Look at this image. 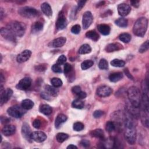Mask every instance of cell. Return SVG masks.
<instances>
[{
	"label": "cell",
	"instance_id": "1",
	"mask_svg": "<svg viewBox=\"0 0 149 149\" xmlns=\"http://www.w3.org/2000/svg\"><path fill=\"white\" fill-rule=\"evenodd\" d=\"M124 123L125 127V133H124L125 137L129 144L133 145L136 142V132L133 118L131 114L125 115Z\"/></svg>",
	"mask_w": 149,
	"mask_h": 149
},
{
	"label": "cell",
	"instance_id": "2",
	"mask_svg": "<svg viewBox=\"0 0 149 149\" xmlns=\"http://www.w3.org/2000/svg\"><path fill=\"white\" fill-rule=\"evenodd\" d=\"M128 96L132 107L136 108L140 107L142 95L139 89L137 87H130L128 90Z\"/></svg>",
	"mask_w": 149,
	"mask_h": 149
},
{
	"label": "cell",
	"instance_id": "3",
	"mask_svg": "<svg viewBox=\"0 0 149 149\" xmlns=\"http://www.w3.org/2000/svg\"><path fill=\"white\" fill-rule=\"evenodd\" d=\"M148 20L144 17L139 18L134 24L133 32L134 34L139 37H143L147 30Z\"/></svg>",
	"mask_w": 149,
	"mask_h": 149
},
{
	"label": "cell",
	"instance_id": "4",
	"mask_svg": "<svg viewBox=\"0 0 149 149\" xmlns=\"http://www.w3.org/2000/svg\"><path fill=\"white\" fill-rule=\"evenodd\" d=\"M16 36L22 37L26 32V25L23 23L18 21H13L9 23L8 28Z\"/></svg>",
	"mask_w": 149,
	"mask_h": 149
},
{
	"label": "cell",
	"instance_id": "5",
	"mask_svg": "<svg viewBox=\"0 0 149 149\" xmlns=\"http://www.w3.org/2000/svg\"><path fill=\"white\" fill-rule=\"evenodd\" d=\"M19 14L26 18H33L39 15V12L35 8L30 7H23L18 10Z\"/></svg>",
	"mask_w": 149,
	"mask_h": 149
},
{
	"label": "cell",
	"instance_id": "6",
	"mask_svg": "<svg viewBox=\"0 0 149 149\" xmlns=\"http://www.w3.org/2000/svg\"><path fill=\"white\" fill-rule=\"evenodd\" d=\"M24 110H25L23 109L22 106L15 105L9 108L7 110V112L11 116L15 118H20L25 113Z\"/></svg>",
	"mask_w": 149,
	"mask_h": 149
},
{
	"label": "cell",
	"instance_id": "7",
	"mask_svg": "<svg viewBox=\"0 0 149 149\" xmlns=\"http://www.w3.org/2000/svg\"><path fill=\"white\" fill-rule=\"evenodd\" d=\"M12 93L13 91L11 89H7V90H5L3 86H1V89H0V103H1V106L6 103L9 100L12 95Z\"/></svg>",
	"mask_w": 149,
	"mask_h": 149
},
{
	"label": "cell",
	"instance_id": "8",
	"mask_svg": "<svg viewBox=\"0 0 149 149\" xmlns=\"http://www.w3.org/2000/svg\"><path fill=\"white\" fill-rule=\"evenodd\" d=\"M112 91L113 90L110 87L108 86L103 85L97 88L96 93L99 97H106L110 96L112 93Z\"/></svg>",
	"mask_w": 149,
	"mask_h": 149
},
{
	"label": "cell",
	"instance_id": "9",
	"mask_svg": "<svg viewBox=\"0 0 149 149\" xmlns=\"http://www.w3.org/2000/svg\"><path fill=\"white\" fill-rule=\"evenodd\" d=\"M32 85V79L29 77H25L22 79L16 86V88L21 90H26L28 89Z\"/></svg>",
	"mask_w": 149,
	"mask_h": 149
},
{
	"label": "cell",
	"instance_id": "10",
	"mask_svg": "<svg viewBox=\"0 0 149 149\" xmlns=\"http://www.w3.org/2000/svg\"><path fill=\"white\" fill-rule=\"evenodd\" d=\"M93 20V16L90 11H87L84 13L82 19V24L85 29L89 28Z\"/></svg>",
	"mask_w": 149,
	"mask_h": 149
},
{
	"label": "cell",
	"instance_id": "11",
	"mask_svg": "<svg viewBox=\"0 0 149 149\" xmlns=\"http://www.w3.org/2000/svg\"><path fill=\"white\" fill-rule=\"evenodd\" d=\"M67 20L62 12H61L56 22V28L58 30H63L67 26Z\"/></svg>",
	"mask_w": 149,
	"mask_h": 149
},
{
	"label": "cell",
	"instance_id": "12",
	"mask_svg": "<svg viewBox=\"0 0 149 149\" xmlns=\"http://www.w3.org/2000/svg\"><path fill=\"white\" fill-rule=\"evenodd\" d=\"M1 35L6 40L12 41H16V36L8 29L3 28L1 29Z\"/></svg>",
	"mask_w": 149,
	"mask_h": 149
},
{
	"label": "cell",
	"instance_id": "13",
	"mask_svg": "<svg viewBox=\"0 0 149 149\" xmlns=\"http://www.w3.org/2000/svg\"><path fill=\"white\" fill-rule=\"evenodd\" d=\"M30 138L35 142L41 143L44 142L47 139L46 134L41 131H36L31 133Z\"/></svg>",
	"mask_w": 149,
	"mask_h": 149
},
{
	"label": "cell",
	"instance_id": "14",
	"mask_svg": "<svg viewBox=\"0 0 149 149\" xmlns=\"http://www.w3.org/2000/svg\"><path fill=\"white\" fill-rule=\"evenodd\" d=\"M140 118L143 125L148 128L149 125L148 122V108L142 107V111L140 112Z\"/></svg>",
	"mask_w": 149,
	"mask_h": 149
},
{
	"label": "cell",
	"instance_id": "15",
	"mask_svg": "<svg viewBox=\"0 0 149 149\" xmlns=\"http://www.w3.org/2000/svg\"><path fill=\"white\" fill-rule=\"evenodd\" d=\"M32 52L28 49L24 50L21 53H20L16 58V60L19 63H23L27 61L31 57Z\"/></svg>",
	"mask_w": 149,
	"mask_h": 149
},
{
	"label": "cell",
	"instance_id": "16",
	"mask_svg": "<svg viewBox=\"0 0 149 149\" xmlns=\"http://www.w3.org/2000/svg\"><path fill=\"white\" fill-rule=\"evenodd\" d=\"M131 7L127 4H121L118 6V14L122 16H127L131 12Z\"/></svg>",
	"mask_w": 149,
	"mask_h": 149
},
{
	"label": "cell",
	"instance_id": "17",
	"mask_svg": "<svg viewBox=\"0 0 149 149\" xmlns=\"http://www.w3.org/2000/svg\"><path fill=\"white\" fill-rule=\"evenodd\" d=\"M66 41V38L64 37H58L53 40L49 44V46L51 47H54V48L61 47L65 44Z\"/></svg>",
	"mask_w": 149,
	"mask_h": 149
},
{
	"label": "cell",
	"instance_id": "18",
	"mask_svg": "<svg viewBox=\"0 0 149 149\" xmlns=\"http://www.w3.org/2000/svg\"><path fill=\"white\" fill-rule=\"evenodd\" d=\"M22 133L23 135V136H24V138H26L28 140H29L31 139L30 135H31V129L29 125L26 123H23V125L22 128Z\"/></svg>",
	"mask_w": 149,
	"mask_h": 149
},
{
	"label": "cell",
	"instance_id": "19",
	"mask_svg": "<svg viewBox=\"0 0 149 149\" xmlns=\"http://www.w3.org/2000/svg\"><path fill=\"white\" fill-rule=\"evenodd\" d=\"M16 132V127L14 125H9L5 126L2 129V133L6 136H9L14 135Z\"/></svg>",
	"mask_w": 149,
	"mask_h": 149
},
{
	"label": "cell",
	"instance_id": "20",
	"mask_svg": "<svg viewBox=\"0 0 149 149\" xmlns=\"http://www.w3.org/2000/svg\"><path fill=\"white\" fill-rule=\"evenodd\" d=\"M121 48H122V45L118 43H111L106 46L105 50L108 53H111L115 51H118Z\"/></svg>",
	"mask_w": 149,
	"mask_h": 149
},
{
	"label": "cell",
	"instance_id": "21",
	"mask_svg": "<svg viewBox=\"0 0 149 149\" xmlns=\"http://www.w3.org/2000/svg\"><path fill=\"white\" fill-rule=\"evenodd\" d=\"M41 9L42 12L48 16H51L53 14V11L51 6L47 3H44L41 5Z\"/></svg>",
	"mask_w": 149,
	"mask_h": 149
},
{
	"label": "cell",
	"instance_id": "22",
	"mask_svg": "<svg viewBox=\"0 0 149 149\" xmlns=\"http://www.w3.org/2000/svg\"><path fill=\"white\" fill-rule=\"evenodd\" d=\"M97 28L98 31L100 32L103 35H104V36L108 35L111 31L110 27L108 25H107V24H99Z\"/></svg>",
	"mask_w": 149,
	"mask_h": 149
},
{
	"label": "cell",
	"instance_id": "23",
	"mask_svg": "<svg viewBox=\"0 0 149 149\" xmlns=\"http://www.w3.org/2000/svg\"><path fill=\"white\" fill-rule=\"evenodd\" d=\"M67 120V116L64 114H59L56 119L55 122V126L56 128H59L62 124L65 122Z\"/></svg>",
	"mask_w": 149,
	"mask_h": 149
},
{
	"label": "cell",
	"instance_id": "24",
	"mask_svg": "<svg viewBox=\"0 0 149 149\" xmlns=\"http://www.w3.org/2000/svg\"><path fill=\"white\" fill-rule=\"evenodd\" d=\"M45 91L47 92L50 96L56 97L58 93V90L54 86L46 85L45 86Z\"/></svg>",
	"mask_w": 149,
	"mask_h": 149
},
{
	"label": "cell",
	"instance_id": "25",
	"mask_svg": "<svg viewBox=\"0 0 149 149\" xmlns=\"http://www.w3.org/2000/svg\"><path fill=\"white\" fill-rule=\"evenodd\" d=\"M90 135L92 137L98 138L102 140H103L104 139V131L101 129H96L95 130L91 131Z\"/></svg>",
	"mask_w": 149,
	"mask_h": 149
},
{
	"label": "cell",
	"instance_id": "26",
	"mask_svg": "<svg viewBox=\"0 0 149 149\" xmlns=\"http://www.w3.org/2000/svg\"><path fill=\"white\" fill-rule=\"evenodd\" d=\"M123 74L121 72H115L111 73L110 77L109 79L112 82H117L123 78Z\"/></svg>",
	"mask_w": 149,
	"mask_h": 149
},
{
	"label": "cell",
	"instance_id": "27",
	"mask_svg": "<svg viewBox=\"0 0 149 149\" xmlns=\"http://www.w3.org/2000/svg\"><path fill=\"white\" fill-rule=\"evenodd\" d=\"M21 106L25 110L32 109L34 106V103L29 99H25L22 101Z\"/></svg>",
	"mask_w": 149,
	"mask_h": 149
},
{
	"label": "cell",
	"instance_id": "28",
	"mask_svg": "<svg viewBox=\"0 0 149 149\" xmlns=\"http://www.w3.org/2000/svg\"><path fill=\"white\" fill-rule=\"evenodd\" d=\"M40 112H41L42 114L45 115H49L52 113L53 110H52V108L49 105L43 104L40 106Z\"/></svg>",
	"mask_w": 149,
	"mask_h": 149
},
{
	"label": "cell",
	"instance_id": "29",
	"mask_svg": "<svg viewBox=\"0 0 149 149\" xmlns=\"http://www.w3.org/2000/svg\"><path fill=\"white\" fill-rule=\"evenodd\" d=\"M91 51V47L87 44H85L79 48L78 53L80 54H86L90 53Z\"/></svg>",
	"mask_w": 149,
	"mask_h": 149
},
{
	"label": "cell",
	"instance_id": "30",
	"mask_svg": "<svg viewBox=\"0 0 149 149\" xmlns=\"http://www.w3.org/2000/svg\"><path fill=\"white\" fill-rule=\"evenodd\" d=\"M43 24L39 21L36 22L32 26V32L33 33H38L43 30Z\"/></svg>",
	"mask_w": 149,
	"mask_h": 149
},
{
	"label": "cell",
	"instance_id": "31",
	"mask_svg": "<svg viewBox=\"0 0 149 149\" xmlns=\"http://www.w3.org/2000/svg\"><path fill=\"white\" fill-rule=\"evenodd\" d=\"M115 23L118 26L121 28H126L127 27L128 24V20L123 18H121L118 19L117 20H115Z\"/></svg>",
	"mask_w": 149,
	"mask_h": 149
},
{
	"label": "cell",
	"instance_id": "32",
	"mask_svg": "<svg viewBox=\"0 0 149 149\" xmlns=\"http://www.w3.org/2000/svg\"><path fill=\"white\" fill-rule=\"evenodd\" d=\"M86 36L95 41H97L99 39V35L95 30H90L86 34Z\"/></svg>",
	"mask_w": 149,
	"mask_h": 149
},
{
	"label": "cell",
	"instance_id": "33",
	"mask_svg": "<svg viewBox=\"0 0 149 149\" xmlns=\"http://www.w3.org/2000/svg\"><path fill=\"white\" fill-rule=\"evenodd\" d=\"M72 106L73 108H77V109H82L84 107V103L79 99H77V100H74L72 103Z\"/></svg>",
	"mask_w": 149,
	"mask_h": 149
},
{
	"label": "cell",
	"instance_id": "34",
	"mask_svg": "<svg viewBox=\"0 0 149 149\" xmlns=\"http://www.w3.org/2000/svg\"><path fill=\"white\" fill-rule=\"evenodd\" d=\"M111 65L114 67L121 68V67H123L124 66H125V62L123 60H118V59H114L111 62Z\"/></svg>",
	"mask_w": 149,
	"mask_h": 149
},
{
	"label": "cell",
	"instance_id": "35",
	"mask_svg": "<svg viewBox=\"0 0 149 149\" xmlns=\"http://www.w3.org/2000/svg\"><path fill=\"white\" fill-rule=\"evenodd\" d=\"M119 40L125 43H129L131 40V36L129 33H122L119 36Z\"/></svg>",
	"mask_w": 149,
	"mask_h": 149
},
{
	"label": "cell",
	"instance_id": "36",
	"mask_svg": "<svg viewBox=\"0 0 149 149\" xmlns=\"http://www.w3.org/2000/svg\"><path fill=\"white\" fill-rule=\"evenodd\" d=\"M69 138V135L64 133H58L56 136V139L58 142L62 143Z\"/></svg>",
	"mask_w": 149,
	"mask_h": 149
},
{
	"label": "cell",
	"instance_id": "37",
	"mask_svg": "<svg viewBox=\"0 0 149 149\" xmlns=\"http://www.w3.org/2000/svg\"><path fill=\"white\" fill-rule=\"evenodd\" d=\"M93 61L91 60H86L81 64V68L83 70H86L93 65Z\"/></svg>",
	"mask_w": 149,
	"mask_h": 149
},
{
	"label": "cell",
	"instance_id": "38",
	"mask_svg": "<svg viewBox=\"0 0 149 149\" xmlns=\"http://www.w3.org/2000/svg\"><path fill=\"white\" fill-rule=\"evenodd\" d=\"M106 129L107 132H113L115 129V123L112 121H108L106 123Z\"/></svg>",
	"mask_w": 149,
	"mask_h": 149
},
{
	"label": "cell",
	"instance_id": "39",
	"mask_svg": "<svg viewBox=\"0 0 149 149\" xmlns=\"http://www.w3.org/2000/svg\"><path fill=\"white\" fill-rule=\"evenodd\" d=\"M98 67L100 69L106 70L108 68V62L105 59H102L98 63Z\"/></svg>",
	"mask_w": 149,
	"mask_h": 149
},
{
	"label": "cell",
	"instance_id": "40",
	"mask_svg": "<svg viewBox=\"0 0 149 149\" xmlns=\"http://www.w3.org/2000/svg\"><path fill=\"white\" fill-rule=\"evenodd\" d=\"M51 83L55 87H60L62 85V81L60 78H54L51 79Z\"/></svg>",
	"mask_w": 149,
	"mask_h": 149
},
{
	"label": "cell",
	"instance_id": "41",
	"mask_svg": "<svg viewBox=\"0 0 149 149\" xmlns=\"http://www.w3.org/2000/svg\"><path fill=\"white\" fill-rule=\"evenodd\" d=\"M148 48H149V43H148V40H147L144 43H143L142 45L140 47L139 49V51L140 53H143L148 50Z\"/></svg>",
	"mask_w": 149,
	"mask_h": 149
},
{
	"label": "cell",
	"instance_id": "42",
	"mask_svg": "<svg viewBox=\"0 0 149 149\" xmlns=\"http://www.w3.org/2000/svg\"><path fill=\"white\" fill-rule=\"evenodd\" d=\"M73 128L74 129V131H77V132H79L82 131L84 129V125L82 123V122H76L73 124Z\"/></svg>",
	"mask_w": 149,
	"mask_h": 149
},
{
	"label": "cell",
	"instance_id": "43",
	"mask_svg": "<svg viewBox=\"0 0 149 149\" xmlns=\"http://www.w3.org/2000/svg\"><path fill=\"white\" fill-rule=\"evenodd\" d=\"M81 32V26L79 24H75L71 28V32L73 34L78 35Z\"/></svg>",
	"mask_w": 149,
	"mask_h": 149
},
{
	"label": "cell",
	"instance_id": "44",
	"mask_svg": "<svg viewBox=\"0 0 149 149\" xmlns=\"http://www.w3.org/2000/svg\"><path fill=\"white\" fill-rule=\"evenodd\" d=\"M66 61V57L65 56L62 55V56H60L59 58H58L57 64H58L59 65H61L64 64Z\"/></svg>",
	"mask_w": 149,
	"mask_h": 149
},
{
	"label": "cell",
	"instance_id": "45",
	"mask_svg": "<svg viewBox=\"0 0 149 149\" xmlns=\"http://www.w3.org/2000/svg\"><path fill=\"white\" fill-rule=\"evenodd\" d=\"M51 69L54 72L56 73H61L62 72V69L61 66L58 64H54L51 67Z\"/></svg>",
	"mask_w": 149,
	"mask_h": 149
},
{
	"label": "cell",
	"instance_id": "46",
	"mask_svg": "<svg viewBox=\"0 0 149 149\" xmlns=\"http://www.w3.org/2000/svg\"><path fill=\"white\" fill-rule=\"evenodd\" d=\"M72 70V65L68 63H66L65 64L64 66V72L65 74H68L69 72H70Z\"/></svg>",
	"mask_w": 149,
	"mask_h": 149
},
{
	"label": "cell",
	"instance_id": "47",
	"mask_svg": "<svg viewBox=\"0 0 149 149\" xmlns=\"http://www.w3.org/2000/svg\"><path fill=\"white\" fill-rule=\"evenodd\" d=\"M104 114V112L101 110H96L93 113V116L95 118H99L102 117Z\"/></svg>",
	"mask_w": 149,
	"mask_h": 149
},
{
	"label": "cell",
	"instance_id": "48",
	"mask_svg": "<svg viewBox=\"0 0 149 149\" xmlns=\"http://www.w3.org/2000/svg\"><path fill=\"white\" fill-rule=\"evenodd\" d=\"M33 126L36 129H39L41 127V121L39 119H36L33 122Z\"/></svg>",
	"mask_w": 149,
	"mask_h": 149
},
{
	"label": "cell",
	"instance_id": "49",
	"mask_svg": "<svg viewBox=\"0 0 149 149\" xmlns=\"http://www.w3.org/2000/svg\"><path fill=\"white\" fill-rule=\"evenodd\" d=\"M72 91L73 94L77 95L78 93H79L81 91H82V90H81V87H79V86H75L72 87Z\"/></svg>",
	"mask_w": 149,
	"mask_h": 149
},
{
	"label": "cell",
	"instance_id": "50",
	"mask_svg": "<svg viewBox=\"0 0 149 149\" xmlns=\"http://www.w3.org/2000/svg\"><path fill=\"white\" fill-rule=\"evenodd\" d=\"M78 99H79V100H82V99H83V98H85L87 96V94L84 91H81L79 93H78L77 95H76Z\"/></svg>",
	"mask_w": 149,
	"mask_h": 149
},
{
	"label": "cell",
	"instance_id": "51",
	"mask_svg": "<svg viewBox=\"0 0 149 149\" xmlns=\"http://www.w3.org/2000/svg\"><path fill=\"white\" fill-rule=\"evenodd\" d=\"M86 1H79L78 2L77 11H81L83 8V7L85 6V4H86Z\"/></svg>",
	"mask_w": 149,
	"mask_h": 149
},
{
	"label": "cell",
	"instance_id": "52",
	"mask_svg": "<svg viewBox=\"0 0 149 149\" xmlns=\"http://www.w3.org/2000/svg\"><path fill=\"white\" fill-rule=\"evenodd\" d=\"M41 97H42L43 98L45 99V100H49V99H50V95H49L47 92H45V91L41 93Z\"/></svg>",
	"mask_w": 149,
	"mask_h": 149
},
{
	"label": "cell",
	"instance_id": "53",
	"mask_svg": "<svg viewBox=\"0 0 149 149\" xmlns=\"http://www.w3.org/2000/svg\"><path fill=\"white\" fill-rule=\"evenodd\" d=\"M81 144L85 147H87L88 146H89L90 145V142L87 140H82L81 142Z\"/></svg>",
	"mask_w": 149,
	"mask_h": 149
},
{
	"label": "cell",
	"instance_id": "54",
	"mask_svg": "<svg viewBox=\"0 0 149 149\" xmlns=\"http://www.w3.org/2000/svg\"><path fill=\"white\" fill-rule=\"evenodd\" d=\"M124 72H125V73L126 74V75H127L129 79H131V80H133V77L132 76V74L130 73V72H129V70H128V69H125V70H124Z\"/></svg>",
	"mask_w": 149,
	"mask_h": 149
},
{
	"label": "cell",
	"instance_id": "55",
	"mask_svg": "<svg viewBox=\"0 0 149 149\" xmlns=\"http://www.w3.org/2000/svg\"><path fill=\"white\" fill-rule=\"evenodd\" d=\"M1 123L3 124H5L7 123H9L10 121V119L9 118H8L7 117H3L1 116Z\"/></svg>",
	"mask_w": 149,
	"mask_h": 149
},
{
	"label": "cell",
	"instance_id": "56",
	"mask_svg": "<svg viewBox=\"0 0 149 149\" xmlns=\"http://www.w3.org/2000/svg\"><path fill=\"white\" fill-rule=\"evenodd\" d=\"M131 3L135 7L137 8L139 6V1H131Z\"/></svg>",
	"mask_w": 149,
	"mask_h": 149
},
{
	"label": "cell",
	"instance_id": "57",
	"mask_svg": "<svg viewBox=\"0 0 149 149\" xmlns=\"http://www.w3.org/2000/svg\"><path fill=\"white\" fill-rule=\"evenodd\" d=\"M0 81H1V86H3V83L5 82V78L4 77L2 73H1V77H0Z\"/></svg>",
	"mask_w": 149,
	"mask_h": 149
},
{
	"label": "cell",
	"instance_id": "58",
	"mask_svg": "<svg viewBox=\"0 0 149 149\" xmlns=\"http://www.w3.org/2000/svg\"><path fill=\"white\" fill-rule=\"evenodd\" d=\"M67 148L68 149H72V148H78V147L76 146H74V145H73V144H70L69 146H68V147H67Z\"/></svg>",
	"mask_w": 149,
	"mask_h": 149
},
{
	"label": "cell",
	"instance_id": "59",
	"mask_svg": "<svg viewBox=\"0 0 149 149\" xmlns=\"http://www.w3.org/2000/svg\"><path fill=\"white\" fill-rule=\"evenodd\" d=\"M4 14V11H3V9L1 8V12H0V16H1V20H2L3 18Z\"/></svg>",
	"mask_w": 149,
	"mask_h": 149
},
{
	"label": "cell",
	"instance_id": "60",
	"mask_svg": "<svg viewBox=\"0 0 149 149\" xmlns=\"http://www.w3.org/2000/svg\"><path fill=\"white\" fill-rule=\"evenodd\" d=\"M105 3V2H100V3H99L98 4V7H99V6H102V5H103V4Z\"/></svg>",
	"mask_w": 149,
	"mask_h": 149
}]
</instances>
